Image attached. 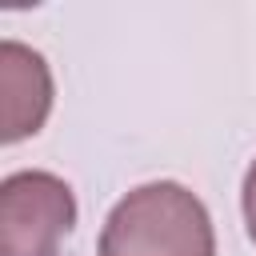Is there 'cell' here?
Here are the masks:
<instances>
[{
    "mask_svg": "<svg viewBox=\"0 0 256 256\" xmlns=\"http://www.w3.org/2000/svg\"><path fill=\"white\" fill-rule=\"evenodd\" d=\"M76 224L68 180L44 168H20L0 184V256H60Z\"/></svg>",
    "mask_w": 256,
    "mask_h": 256,
    "instance_id": "7a4b0ae2",
    "label": "cell"
},
{
    "mask_svg": "<svg viewBox=\"0 0 256 256\" xmlns=\"http://www.w3.org/2000/svg\"><path fill=\"white\" fill-rule=\"evenodd\" d=\"M48 112H52L48 60L20 40H0V140L16 144L36 136Z\"/></svg>",
    "mask_w": 256,
    "mask_h": 256,
    "instance_id": "3957f363",
    "label": "cell"
},
{
    "mask_svg": "<svg viewBox=\"0 0 256 256\" xmlns=\"http://www.w3.org/2000/svg\"><path fill=\"white\" fill-rule=\"evenodd\" d=\"M96 256H216V228L192 188L152 180L116 200Z\"/></svg>",
    "mask_w": 256,
    "mask_h": 256,
    "instance_id": "6da1fadb",
    "label": "cell"
},
{
    "mask_svg": "<svg viewBox=\"0 0 256 256\" xmlns=\"http://www.w3.org/2000/svg\"><path fill=\"white\" fill-rule=\"evenodd\" d=\"M240 204H244V224H248V236H252V244H256V160H252V164H248V172H244Z\"/></svg>",
    "mask_w": 256,
    "mask_h": 256,
    "instance_id": "277c9868",
    "label": "cell"
}]
</instances>
